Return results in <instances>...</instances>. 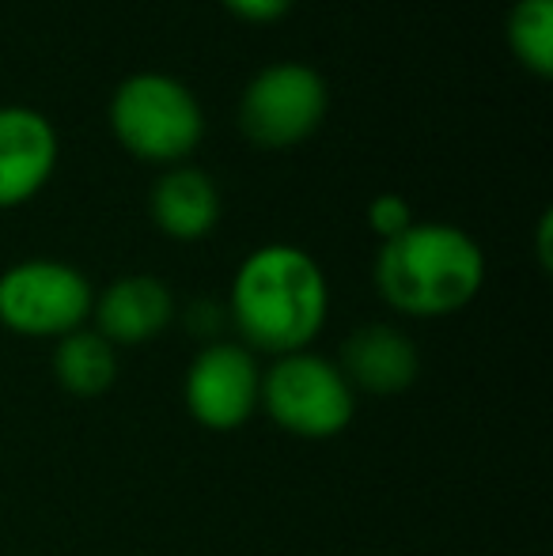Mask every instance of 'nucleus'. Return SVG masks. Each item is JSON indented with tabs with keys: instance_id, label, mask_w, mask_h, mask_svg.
Listing matches in <instances>:
<instances>
[{
	"instance_id": "nucleus-1",
	"label": "nucleus",
	"mask_w": 553,
	"mask_h": 556,
	"mask_svg": "<svg viewBox=\"0 0 553 556\" xmlns=\"http://www.w3.org/2000/svg\"><path fill=\"white\" fill-rule=\"evenodd\" d=\"M228 318L251 352L288 356L311 349L330 315V285L315 257L292 242H266L239 262Z\"/></svg>"
},
{
	"instance_id": "nucleus-2",
	"label": "nucleus",
	"mask_w": 553,
	"mask_h": 556,
	"mask_svg": "<svg viewBox=\"0 0 553 556\" xmlns=\"http://www.w3.org/2000/svg\"><path fill=\"white\" fill-rule=\"evenodd\" d=\"M376 288L406 318H448L486 288V250L455 224H410L376 254Z\"/></svg>"
},
{
	"instance_id": "nucleus-3",
	"label": "nucleus",
	"mask_w": 553,
	"mask_h": 556,
	"mask_svg": "<svg viewBox=\"0 0 553 556\" xmlns=\"http://www.w3.org/2000/svg\"><path fill=\"white\" fill-rule=\"evenodd\" d=\"M111 132L134 160L178 167L205 137V111L171 73H134L111 96Z\"/></svg>"
},
{
	"instance_id": "nucleus-4",
	"label": "nucleus",
	"mask_w": 553,
	"mask_h": 556,
	"mask_svg": "<svg viewBox=\"0 0 553 556\" xmlns=\"http://www.w3.org/2000/svg\"><path fill=\"white\" fill-rule=\"evenodd\" d=\"M259 409L296 440H338L356 417V394L341 367L318 352H288L262 367Z\"/></svg>"
},
{
	"instance_id": "nucleus-5",
	"label": "nucleus",
	"mask_w": 553,
	"mask_h": 556,
	"mask_svg": "<svg viewBox=\"0 0 553 556\" xmlns=\"http://www.w3.org/2000/svg\"><path fill=\"white\" fill-rule=\"evenodd\" d=\"M91 280L58 257H27L0 273V326L15 337L61 341L91 323Z\"/></svg>"
},
{
	"instance_id": "nucleus-6",
	"label": "nucleus",
	"mask_w": 553,
	"mask_h": 556,
	"mask_svg": "<svg viewBox=\"0 0 553 556\" xmlns=\"http://www.w3.org/2000/svg\"><path fill=\"white\" fill-rule=\"evenodd\" d=\"M326 111H330V88L318 68L303 61H274L247 80L236 117L251 144L285 152L315 137Z\"/></svg>"
},
{
	"instance_id": "nucleus-7",
	"label": "nucleus",
	"mask_w": 553,
	"mask_h": 556,
	"mask_svg": "<svg viewBox=\"0 0 553 556\" xmlns=\"http://www.w3.org/2000/svg\"><path fill=\"white\" fill-rule=\"evenodd\" d=\"M262 367L239 341H209L190 359L183 379L186 413L209 432H236L259 413Z\"/></svg>"
},
{
	"instance_id": "nucleus-8",
	"label": "nucleus",
	"mask_w": 553,
	"mask_h": 556,
	"mask_svg": "<svg viewBox=\"0 0 553 556\" xmlns=\"http://www.w3.org/2000/svg\"><path fill=\"white\" fill-rule=\"evenodd\" d=\"M58 129L35 106H0V208H20L58 170Z\"/></svg>"
},
{
	"instance_id": "nucleus-9",
	"label": "nucleus",
	"mask_w": 553,
	"mask_h": 556,
	"mask_svg": "<svg viewBox=\"0 0 553 556\" xmlns=\"http://www.w3.org/2000/svg\"><path fill=\"white\" fill-rule=\"evenodd\" d=\"M341 375L353 394L394 397L406 394L420 375V352L414 337L391 323H364L341 344Z\"/></svg>"
},
{
	"instance_id": "nucleus-10",
	"label": "nucleus",
	"mask_w": 553,
	"mask_h": 556,
	"mask_svg": "<svg viewBox=\"0 0 553 556\" xmlns=\"http://www.w3.org/2000/svg\"><path fill=\"white\" fill-rule=\"evenodd\" d=\"M178 307L171 288L152 273H129L118 277L96 295L91 307V330L114 344V349H140L155 341L171 323Z\"/></svg>"
},
{
	"instance_id": "nucleus-11",
	"label": "nucleus",
	"mask_w": 553,
	"mask_h": 556,
	"mask_svg": "<svg viewBox=\"0 0 553 556\" xmlns=\"http://www.w3.org/2000/svg\"><path fill=\"white\" fill-rule=\"evenodd\" d=\"M221 208V186L193 163L167 167L148 190V216L175 242H201L213 235Z\"/></svg>"
},
{
	"instance_id": "nucleus-12",
	"label": "nucleus",
	"mask_w": 553,
	"mask_h": 556,
	"mask_svg": "<svg viewBox=\"0 0 553 556\" xmlns=\"http://www.w3.org/2000/svg\"><path fill=\"white\" fill-rule=\"evenodd\" d=\"M53 379L73 397H103L118 379V349L91 326L53 341Z\"/></svg>"
},
{
	"instance_id": "nucleus-13",
	"label": "nucleus",
	"mask_w": 553,
	"mask_h": 556,
	"mask_svg": "<svg viewBox=\"0 0 553 556\" xmlns=\"http://www.w3.org/2000/svg\"><path fill=\"white\" fill-rule=\"evenodd\" d=\"M504 38L512 58L546 80L553 73V0H516L504 23Z\"/></svg>"
},
{
	"instance_id": "nucleus-14",
	"label": "nucleus",
	"mask_w": 553,
	"mask_h": 556,
	"mask_svg": "<svg viewBox=\"0 0 553 556\" xmlns=\"http://www.w3.org/2000/svg\"><path fill=\"white\" fill-rule=\"evenodd\" d=\"M368 227L379 235V242H391L399 239L402 231H406L414 220V208H410V201L402 198V193H376V198L368 201Z\"/></svg>"
},
{
	"instance_id": "nucleus-15",
	"label": "nucleus",
	"mask_w": 553,
	"mask_h": 556,
	"mask_svg": "<svg viewBox=\"0 0 553 556\" xmlns=\"http://www.w3.org/2000/svg\"><path fill=\"white\" fill-rule=\"evenodd\" d=\"M221 4L243 23H277L292 12L296 0H221Z\"/></svg>"
},
{
	"instance_id": "nucleus-16",
	"label": "nucleus",
	"mask_w": 553,
	"mask_h": 556,
	"mask_svg": "<svg viewBox=\"0 0 553 556\" xmlns=\"http://www.w3.org/2000/svg\"><path fill=\"white\" fill-rule=\"evenodd\" d=\"M221 323H224V307H221V303L198 300V303H190V307H186V330H190L193 337H201L205 344L209 341H221V337H216Z\"/></svg>"
},
{
	"instance_id": "nucleus-17",
	"label": "nucleus",
	"mask_w": 553,
	"mask_h": 556,
	"mask_svg": "<svg viewBox=\"0 0 553 556\" xmlns=\"http://www.w3.org/2000/svg\"><path fill=\"white\" fill-rule=\"evenodd\" d=\"M535 239H539V262H542V269H550V262H553V254H550L553 216H550V213H542V220H539V231H535Z\"/></svg>"
}]
</instances>
